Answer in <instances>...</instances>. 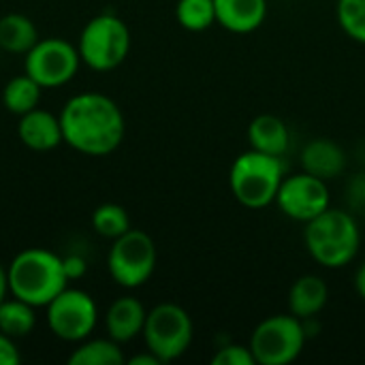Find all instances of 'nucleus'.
I'll use <instances>...</instances> for the list:
<instances>
[{
    "instance_id": "14",
    "label": "nucleus",
    "mask_w": 365,
    "mask_h": 365,
    "mask_svg": "<svg viewBox=\"0 0 365 365\" xmlns=\"http://www.w3.org/2000/svg\"><path fill=\"white\" fill-rule=\"evenodd\" d=\"M302 169L325 182L336 180L346 171V152L338 141L317 137L302 150Z\"/></svg>"
},
{
    "instance_id": "20",
    "label": "nucleus",
    "mask_w": 365,
    "mask_h": 365,
    "mask_svg": "<svg viewBox=\"0 0 365 365\" xmlns=\"http://www.w3.org/2000/svg\"><path fill=\"white\" fill-rule=\"evenodd\" d=\"M41 86L24 75H15L13 79L6 81L4 90H2V105L9 113L13 115H24L28 111H32L34 107H38L41 101Z\"/></svg>"
},
{
    "instance_id": "19",
    "label": "nucleus",
    "mask_w": 365,
    "mask_h": 365,
    "mask_svg": "<svg viewBox=\"0 0 365 365\" xmlns=\"http://www.w3.org/2000/svg\"><path fill=\"white\" fill-rule=\"evenodd\" d=\"M71 365H122L126 364L122 344L111 338L83 340L68 355Z\"/></svg>"
},
{
    "instance_id": "27",
    "label": "nucleus",
    "mask_w": 365,
    "mask_h": 365,
    "mask_svg": "<svg viewBox=\"0 0 365 365\" xmlns=\"http://www.w3.org/2000/svg\"><path fill=\"white\" fill-rule=\"evenodd\" d=\"M21 355L13 338L0 331V365H19Z\"/></svg>"
},
{
    "instance_id": "25",
    "label": "nucleus",
    "mask_w": 365,
    "mask_h": 365,
    "mask_svg": "<svg viewBox=\"0 0 365 365\" xmlns=\"http://www.w3.org/2000/svg\"><path fill=\"white\" fill-rule=\"evenodd\" d=\"M212 365H257V359L250 351V344H225L212 357Z\"/></svg>"
},
{
    "instance_id": "11",
    "label": "nucleus",
    "mask_w": 365,
    "mask_h": 365,
    "mask_svg": "<svg viewBox=\"0 0 365 365\" xmlns=\"http://www.w3.org/2000/svg\"><path fill=\"white\" fill-rule=\"evenodd\" d=\"M274 203L287 218L306 225L319 214H323L327 207H331V195L325 180L302 171L284 175Z\"/></svg>"
},
{
    "instance_id": "18",
    "label": "nucleus",
    "mask_w": 365,
    "mask_h": 365,
    "mask_svg": "<svg viewBox=\"0 0 365 365\" xmlns=\"http://www.w3.org/2000/svg\"><path fill=\"white\" fill-rule=\"evenodd\" d=\"M38 41L34 21L21 13H6L0 17V49L9 53H28Z\"/></svg>"
},
{
    "instance_id": "13",
    "label": "nucleus",
    "mask_w": 365,
    "mask_h": 365,
    "mask_svg": "<svg viewBox=\"0 0 365 365\" xmlns=\"http://www.w3.org/2000/svg\"><path fill=\"white\" fill-rule=\"evenodd\" d=\"M148 310L137 297H118L105 312V329L118 344L133 342L143 334Z\"/></svg>"
},
{
    "instance_id": "23",
    "label": "nucleus",
    "mask_w": 365,
    "mask_h": 365,
    "mask_svg": "<svg viewBox=\"0 0 365 365\" xmlns=\"http://www.w3.org/2000/svg\"><path fill=\"white\" fill-rule=\"evenodd\" d=\"M92 229L101 237H107V240L113 242L115 237L124 235L133 227H130L128 212L122 205H118V203H103L92 214Z\"/></svg>"
},
{
    "instance_id": "7",
    "label": "nucleus",
    "mask_w": 365,
    "mask_h": 365,
    "mask_svg": "<svg viewBox=\"0 0 365 365\" xmlns=\"http://www.w3.org/2000/svg\"><path fill=\"white\" fill-rule=\"evenodd\" d=\"M156 261L158 252L154 240L141 229H128L113 240L107 255V269L118 287L139 289L152 278Z\"/></svg>"
},
{
    "instance_id": "21",
    "label": "nucleus",
    "mask_w": 365,
    "mask_h": 365,
    "mask_svg": "<svg viewBox=\"0 0 365 365\" xmlns=\"http://www.w3.org/2000/svg\"><path fill=\"white\" fill-rule=\"evenodd\" d=\"M36 325V308L13 297L0 304V331L9 338H26Z\"/></svg>"
},
{
    "instance_id": "16",
    "label": "nucleus",
    "mask_w": 365,
    "mask_h": 365,
    "mask_svg": "<svg viewBox=\"0 0 365 365\" xmlns=\"http://www.w3.org/2000/svg\"><path fill=\"white\" fill-rule=\"evenodd\" d=\"M329 299V287L321 276L306 274L297 278L289 291V312L302 321L314 319Z\"/></svg>"
},
{
    "instance_id": "17",
    "label": "nucleus",
    "mask_w": 365,
    "mask_h": 365,
    "mask_svg": "<svg viewBox=\"0 0 365 365\" xmlns=\"http://www.w3.org/2000/svg\"><path fill=\"white\" fill-rule=\"evenodd\" d=\"M248 141L252 150L282 158L289 150L291 135L282 118L274 113H261L248 126Z\"/></svg>"
},
{
    "instance_id": "8",
    "label": "nucleus",
    "mask_w": 365,
    "mask_h": 365,
    "mask_svg": "<svg viewBox=\"0 0 365 365\" xmlns=\"http://www.w3.org/2000/svg\"><path fill=\"white\" fill-rule=\"evenodd\" d=\"M143 342L163 364L180 359L192 344L190 314L178 304H158L148 310L143 325Z\"/></svg>"
},
{
    "instance_id": "22",
    "label": "nucleus",
    "mask_w": 365,
    "mask_h": 365,
    "mask_svg": "<svg viewBox=\"0 0 365 365\" xmlns=\"http://www.w3.org/2000/svg\"><path fill=\"white\" fill-rule=\"evenodd\" d=\"M175 17L184 30L203 32L216 24V4L214 0H178Z\"/></svg>"
},
{
    "instance_id": "5",
    "label": "nucleus",
    "mask_w": 365,
    "mask_h": 365,
    "mask_svg": "<svg viewBox=\"0 0 365 365\" xmlns=\"http://www.w3.org/2000/svg\"><path fill=\"white\" fill-rule=\"evenodd\" d=\"M77 49L88 68L109 73L128 58L130 30L118 15L101 13L83 26Z\"/></svg>"
},
{
    "instance_id": "4",
    "label": "nucleus",
    "mask_w": 365,
    "mask_h": 365,
    "mask_svg": "<svg viewBox=\"0 0 365 365\" xmlns=\"http://www.w3.org/2000/svg\"><path fill=\"white\" fill-rule=\"evenodd\" d=\"M284 180V163L280 156L248 150L240 154L229 169V186L233 197L248 210H263L276 201Z\"/></svg>"
},
{
    "instance_id": "12",
    "label": "nucleus",
    "mask_w": 365,
    "mask_h": 365,
    "mask_svg": "<svg viewBox=\"0 0 365 365\" xmlns=\"http://www.w3.org/2000/svg\"><path fill=\"white\" fill-rule=\"evenodd\" d=\"M19 141L32 152H49L64 143L60 115H53L45 109L34 107L32 111L19 115L17 124Z\"/></svg>"
},
{
    "instance_id": "24",
    "label": "nucleus",
    "mask_w": 365,
    "mask_h": 365,
    "mask_svg": "<svg viewBox=\"0 0 365 365\" xmlns=\"http://www.w3.org/2000/svg\"><path fill=\"white\" fill-rule=\"evenodd\" d=\"M336 17L346 36L365 45V0H338Z\"/></svg>"
},
{
    "instance_id": "31",
    "label": "nucleus",
    "mask_w": 365,
    "mask_h": 365,
    "mask_svg": "<svg viewBox=\"0 0 365 365\" xmlns=\"http://www.w3.org/2000/svg\"><path fill=\"white\" fill-rule=\"evenodd\" d=\"M9 295V278H6V267L0 263V304L6 299Z\"/></svg>"
},
{
    "instance_id": "9",
    "label": "nucleus",
    "mask_w": 365,
    "mask_h": 365,
    "mask_svg": "<svg viewBox=\"0 0 365 365\" xmlns=\"http://www.w3.org/2000/svg\"><path fill=\"white\" fill-rule=\"evenodd\" d=\"M45 310L49 331L56 338L73 344L88 340L98 323L96 302L90 293L81 289L66 287L45 306Z\"/></svg>"
},
{
    "instance_id": "30",
    "label": "nucleus",
    "mask_w": 365,
    "mask_h": 365,
    "mask_svg": "<svg viewBox=\"0 0 365 365\" xmlns=\"http://www.w3.org/2000/svg\"><path fill=\"white\" fill-rule=\"evenodd\" d=\"M355 291L361 299H365V261L359 265V269L355 274Z\"/></svg>"
},
{
    "instance_id": "2",
    "label": "nucleus",
    "mask_w": 365,
    "mask_h": 365,
    "mask_svg": "<svg viewBox=\"0 0 365 365\" xmlns=\"http://www.w3.org/2000/svg\"><path fill=\"white\" fill-rule=\"evenodd\" d=\"M9 293L34 308H45L68 287L62 257L45 248H26L6 267Z\"/></svg>"
},
{
    "instance_id": "3",
    "label": "nucleus",
    "mask_w": 365,
    "mask_h": 365,
    "mask_svg": "<svg viewBox=\"0 0 365 365\" xmlns=\"http://www.w3.org/2000/svg\"><path fill=\"white\" fill-rule=\"evenodd\" d=\"M306 250L327 269H342L355 261L361 246V229L357 216L349 210L327 207L323 214L306 222Z\"/></svg>"
},
{
    "instance_id": "15",
    "label": "nucleus",
    "mask_w": 365,
    "mask_h": 365,
    "mask_svg": "<svg viewBox=\"0 0 365 365\" xmlns=\"http://www.w3.org/2000/svg\"><path fill=\"white\" fill-rule=\"evenodd\" d=\"M216 24L233 34L259 30L267 17V0H214Z\"/></svg>"
},
{
    "instance_id": "29",
    "label": "nucleus",
    "mask_w": 365,
    "mask_h": 365,
    "mask_svg": "<svg viewBox=\"0 0 365 365\" xmlns=\"http://www.w3.org/2000/svg\"><path fill=\"white\" fill-rule=\"evenodd\" d=\"M126 364L128 365H160L163 361L154 355V353H150L148 349H145V353H141V355H135V357H130V359H126Z\"/></svg>"
},
{
    "instance_id": "10",
    "label": "nucleus",
    "mask_w": 365,
    "mask_h": 365,
    "mask_svg": "<svg viewBox=\"0 0 365 365\" xmlns=\"http://www.w3.org/2000/svg\"><path fill=\"white\" fill-rule=\"evenodd\" d=\"M81 64L79 49L64 38H38L24 56V73L41 88H62L75 79Z\"/></svg>"
},
{
    "instance_id": "6",
    "label": "nucleus",
    "mask_w": 365,
    "mask_h": 365,
    "mask_svg": "<svg viewBox=\"0 0 365 365\" xmlns=\"http://www.w3.org/2000/svg\"><path fill=\"white\" fill-rule=\"evenodd\" d=\"M308 334L306 323L295 314H274L263 319L250 338V351L257 365H289L293 364L304 346Z\"/></svg>"
},
{
    "instance_id": "26",
    "label": "nucleus",
    "mask_w": 365,
    "mask_h": 365,
    "mask_svg": "<svg viewBox=\"0 0 365 365\" xmlns=\"http://www.w3.org/2000/svg\"><path fill=\"white\" fill-rule=\"evenodd\" d=\"M346 203L349 212L357 218H365V173H357L346 184Z\"/></svg>"
},
{
    "instance_id": "1",
    "label": "nucleus",
    "mask_w": 365,
    "mask_h": 365,
    "mask_svg": "<svg viewBox=\"0 0 365 365\" xmlns=\"http://www.w3.org/2000/svg\"><path fill=\"white\" fill-rule=\"evenodd\" d=\"M60 124L64 143L86 156H107L115 152L126 133L120 105L101 92L71 96L60 111Z\"/></svg>"
},
{
    "instance_id": "28",
    "label": "nucleus",
    "mask_w": 365,
    "mask_h": 365,
    "mask_svg": "<svg viewBox=\"0 0 365 365\" xmlns=\"http://www.w3.org/2000/svg\"><path fill=\"white\" fill-rule=\"evenodd\" d=\"M62 265H64V274H66L68 282L71 280H79L88 272V263L79 255H66V257H62Z\"/></svg>"
}]
</instances>
